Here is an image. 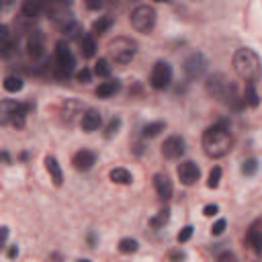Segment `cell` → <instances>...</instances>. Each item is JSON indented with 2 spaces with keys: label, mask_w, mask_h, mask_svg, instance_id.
<instances>
[{
  "label": "cell",
  "mask_w": 262,
  "mask_h": 262,
  "mask_svg": "<svg viewBox=\"0 0 262 262\" xmlns=\"http://www.w3.org/2000/svg\"><path fill=\"white\" fill-rule=\"evenodd\" d=\"M231 131L227 121H217L203 133V149L209 158H223L231 149Z\"/></svg>",
  "instance_id": "6da1fadb"
},
{
  "label": "cell",
  "mask_w": 262,
  "mask_h": 262,
  "mask_svg": "<svg viewBox=\"0 0 262 262\" xmlns=\"http://www.w3.org/2000/svg\"><path fill=\"white\" fill-rule=\"evenodd\" d=\"M233 70L242 80H246L248 84H254L260 76V57H258V53L250 47L237 49L233 53Z\"/></svg>",
  "instance_id": "7a4b0ae2"
},
{
  "label": "cell",
  "mask_w": 262,
  "mask_h": 262,
  "mask_svg": "<svg viewBox=\"0 0 262 262\" xmlns=\"http://www.w3.org/2000/svg\"><path fill=\"white\" fill-rule=\"evenodd\" d=\"M137 53V43L129 37H117L108 43V57L119 63V66H125L129 63Z\"/></svg>",
  "instance_id": "3957f363"
},
{
  "label": "cell",
  "mask_w": 262,
  "mask_h": 262,
  "mask_svg": "<svg viewBox=\"0 0 262 262\" xmlns=\"http://www.w3.org/2000/svg\"><path fill=\"white\" fill-rule=\"evenodd\" d=\"M29 108H31L29 104H23L16 100H0V125L23 127Z\"/></svg>",
  "instance_id": "277c9868"
},
{
  "label": "cell",
  "mask_w": 262,
  "mask_h": 262,
  "mask_svg": "<svg viewBox=\"0 0 262 262\" xmlns=\"http://www.w3.org/2000/svg\"><path fill=\"white\" fill-rule=\"evenodd\" d=\"M131 25L139 33H149L156 25V8L151 4H137L131 10Z\"/></svg>",
  "instance_id": "5b68a950"
},
{
  "label": "cell",
  "mask_w": 262,
  "mask_h": 262,
  "mask_svg": "<svg viewBox=\"0 0 262 262\" xmlns=\"http://www.w3.org/2000/svg\"><path fill=\"white\" fill-rule=\"evenodd\" d=\"M76 66V57L70 49V45L66 41H57L55 43V74L57 78H68L74 72Z\"/></svg>",
  "instance_id": "8992f818"
},
{
  "label": "cell",
  "mask_w": 262,
  "mask_h": 262,
  "mask_svg": "<svg viewBox=\"0 0 262 262\" xmlns=\"http://www.w3.org/2000/svg\"><path fill=\"white\" fill-rule=\"evenodd\" d=\"M207 66H209V61H207L205 53H201V51H192V53L184 59V63H182V72H184L186 80H199V78H203V74L207 72Z\"/></svg>",
  "instance_id": "52a82bcc"
},
{
  "label": "cell",
  "mask_w": 262,
  "mask_h": 262,
  "mask_svg": "<svg viewBox=\"0 0 262 262\" xmlns=\"http://www.w3.org/2000/svg\"><path fill=\"white\" fill-rule=\"evenodd\" d=\"M172 82V68L168 61H158L154 68H151V74H149V84L151 88L156 90H164L168 88Z\"/></svg>",
  "instance_id": "ba28073f"
},
{
  "label": "cell",
  "mask_w": 262,
  "mask_h": 262,
  "mask_svg": "<svg viewBox=\"0 0 262 262\" xmlns=\"http://www.w3.org/2000/svg\"><path fill=\"white\" fill-rule=\"evenodd\" d=\"M45 10H47L51 23H53L59 31H61L66 25H70L72 20H76L74 14H72V10H70L66 4H61V2H57V4H49V6H45Z\"/></svg>",
  "instance_id": "9c48e42d"
},
{
  "label": "cell",
  "mask_w": 262,
  "mask_h": 262,
  "mask_svg": "<svg viewBox=\"0 0 262 262\" xmlns=\"http://www.w3.org/2000/svg\"><path fill=\"white\" fill-rule=\"evenodd\" d=\"M27 51L31 59H41L45 55V35L43 31H31V35L27 37Z\"/></svg>",
  "instance_id": "30bf717a"
},
{
  "label": "cell",
  "mask_w": 262,
  "mask_h": 262,
  "mask_svg": "<svg viewBox=\"0 0 262 262\" xmlns=\"http://www.w3.org/2000/svg\"><path fill=\"white\" fill-rule=\"evenodd\" d=\"M176 174H178V180H180L182 184H186V186H192V184L199 180V176H201V170H199V166H196L194 162L186 160V162H182V164L178 166Z\"/></svg>",
  "instance_id": "8fae6325"
},
{
  "label": "cell",
  "mask_w": 262,
  "mask_h": 262,
  "mask_svg": "<svg viewBox=\"0 0 262 262\" xmlns=\"http://www.w3.org/2000/svg\"><path fill=\"white\" fill-rule=\"evenodd\" d=\"M162 154L168 160H178L184 154V139L180 135H170L162 145Z\"/></svg>",
  "instance_id": "7c38bea8"
},
{
  "label": "cell",
  "mask_w": 262,
  "mask_h": 262,
  "mask_svg": "<svg viewBox=\"0 0 262 262\" xmlns=\"http://www.w3.org/2000/svg\"><path fill=\"white\" fill-rule=\"evenodd\" d=\"M94 162H96V154L92 149H80V151H76V156L72 160L74 168L76 170H82V172L84 170H90L94 166Z\"/></svg>",
  "instance_id": "4fadbf2b"
},
{
  "label": "cell",
  "mask_w": 262,
  "mask_h": 262,
  "mask_svg": "<svg viewBox=\"0 0 262 262\" xmlns=\"http://www.w3.org/2000/svg\"><path fill=\"white\" fill-rule=\"evenodd\" d=\"M154 186H156V192L162 201H168L174 192V186H172V180L166 176V174H156L154 176Z\"/></svg>",
  "instance_id": "5bb4252c"
},
{
  "label": "cell",
  "mask_w": 262,
  "mask_h": 262,
  "mask_svg": "<svg viewBox=\"0 0 262 262\" xmlns=\"http://www.w3.org/2000/svg\"><path fill=\"white\" fill-rule=\"evenodd\" d=\"M78 115H82V104L78 100H66L61 106V121L66 125H74Z\"/></svg>",
  "instance_id": "9a60e30c"
},
{
  "label": "cell",
  "mask_w": 262,
  "mask_h": 262,
  "mask_svg": "<svg viewBox=\"0 0 262 262\" xmlns=\"http://www.w3.org/2000/svg\"><path fill=\"white\" fill-rule=\"evenodd\" d=\"M80 125L84 131H96L100 127V113L96 108H88L82 113V119H80Z\"/></svg>",
  "instance_id": "2e32d148"
},
{
  "label": "cell",
  "mask_w": 262,
  "mask_h": 262,
  "mask_svg": "<svg viewBox=\"0 0 262 262\" xmlns=\"http://www.w3.org/2000/svg\"><path fill=\"white\" fill-rule=\"evenodd\" d=\"M45 168H47V172H49L53 184H55V186H61V182H63V172H61V166L57 164V160H55L53 156H47V158H45Z\"/></svg>",
  "instance_id": "e0dca14e"
},
{
  "label": "cell",
  "mask_w": 262,
  "mask_h": 262,
  "mask_svg": "<svg viewBox=\"0 0 262 262\" xmlns=\"http://www.w3.org/2000/svg\"><path fill=\"white\" fill-rule=\"evenodd\" d=\"M119 90H121V82H119V80H106V82H102V84L96 88V96H98V98H111V96H115Z\"/></svg>",
  "instance_id": "ac0fdd59"
},
{
  "label": "cell",
  "mask_w": 262,
  "mask_h": 262,
  "mask_svg": "<svg viewBox=\"0 0 262 262\" xmlns=\"http://www.w3.org/2000/svg\"><path fill=\"white\" fill-rule=\"evenodd\" d=\"M80 53L86 59L94 57V53H96V41H94L92 35H82V39H80Z\"/></svg>",
  "instance_id": "d6986e66"
},
{
  "label": "cell",
  "mask_w": 262,
  "mask_h": 262,
  "mask_svg": "<svg viewBox=\"0 0 262 262\" xmlns=\"http://www.w3.org/2000/svg\"><path fill=\"white\" fill-rule=\"evenodd\" d=\"M20 10H23V14H25L27 18H35V16H39V14L45 10V4L35 2V0H27V2H23Z\"/></svg>",
  "instance_id": "ffe728a7"
},
{
  "label": "cell",
  "mask_w": 262,
  "mask_h": 262,
  "mask_svg": "<svg viewBox=\"0 0 262 262\" xmlns=\"http://www.w3.org/2000/svg\"><path fill=\"white\" fill-rule=\"evenodd\" d=\"M111 27H113V16H108V14H106V16H98V18L92 23V33H90V35H92V37H94V35H104Z\"/></svg>",
  "instance_id": "44dd1931"
},
{
  "label": "cell",
  "mask_w": 262,
  "mask_h": 262,
  "mask_svg": "<svg viewBox=\"0 0 262 262\" xmlns=\"http://www.w3.org/2000/svg\"><path fill=\"white\" fill-rule=\"evenodd\" d=\"M108 178H111L113 182H117V184H131V182H133L131 172L125 170V168H113L111 174H108Z\"/></svg>",
  "instance_id": "7402d4cb"
},
{
  "label": "cell",
  "mask_w": 262,
  "mask_h": 262,
  "mask_svg": "<svg viewBox=\"0 0 262 262\" xmlns=\"http://www.w3.org/2000/svg\"><path fill=\"white\" fill-rule=\"evenodd\" d=\"M246 239H248V244L252 246V250L254 252H260L262 248V235H260V229H258V221L250 227V231H248V235H246Z\"/></svg>",
  "instance_id": "603a6c76"
},
{
  "label": "cell",
  "mask_w": 262,
  "mask_h": 262,
  "mask_svg": "<svg viewBox=\"0 0 262 262\" xmlns=\"http://www.w3.org/2000/svg\"><path fill=\"white\" fill-rule=\"evenodd\" d=\"M2 86H4L6 92H20L25 84H23V80L18 76H6L4 82H2Z\"/></svg>",
  "instance_id": "cb8c5ba5"
},
{
  "label": "cell",
  "mask_w": 262,
  "mask_h": 262,
  "mask_svg": "<svg viewBox=\"0 0 262 262\" xmlns=\"http://www.w3.org/2000/svg\"><path fill=\"white\" fill-rule=\"evenodd\" d=\"M61 33L66 35V37H70V39H82V25L78 23V20H72L70 25H66L63 29H61Z\"/></svg>",
  "instance_id": "d4e9b609"
},
{
  "label": "cell",
  "mask_w": 262,
  "mask_h": 262,
  "mask_svg": "<svg viewBox=\"0 0 262 262\" xmlns=\"http://www.w3.org/2000/svg\"><path fill=\"white\" fill-rule=\"evenodd\" d=\"M168 221H170V209L166 207V209L158 211V215H156V217H151V219H149V225H151V227H164Z\"/></svg>",
  "instance_id": "484cf974"
},
{
  "label": "cell",
  "mask_w": 262,
  "mask_h": 262,
  "mask_svg": "<svg viewBox=\"0 0 262 262\" xmlns=\"http://www.w3.org/2000/svg\"><path fill=\"white\" fill-rule=\"evenodd\" d=\"M164 123L162 121H156V123H147L145 127H143V137H156V135H160V131H164Z\"/></svg>",
  "instance_id": "4316f807"
},
{
  "label": "cell",
  "mask_w": 262,
  "mask_h": 262,
  "mask_svg": "<svg viewBox=\"0 0 262 262\" xmlns=\"http://www.w3.org/2000/svg\"><path fill=\"white\" fill-rule=\"evenodd\" d=\"M119 129H121V119H119V117H113V119L106 123V127H104V137H106V139L115 137V135L119 133Z\"/></svg>",
  "instance_id": "83f0119b"
},
{
  "label": "cell",
  "mask_w": 262,
  "mask_h": 262,
  "mask_svg": "<svg viewBox=\"0 0 262 262\" xmlns=\"http://www.w3.org/2000/svg\"><path fill=\"white\" fill-rule=\"evenodd\" d=\"M258 172V160L256 158H248L242 162V174L244 176H254Z\"/></svg>",
  "instance_id": "f1b7e54d"
},
{
  "label": "cell",
  "mask_w": 262,
  "mask_h": 262,
  "mask_svg": "<svg viewBox=\"0 0 262 262\" xmlns=\"http://www.w3.org/2000/svg\"><path fill=\"white\" fill-rule=\"evenodd\" d=\"M137 248H139L137 239H131V237H123V239L119 242V250H121L123 254H133V252H137Z\"/></svg>",
  "instance_id": "f546056e"
},
{
  "label": "cell",
  "mask_w": 262,
  "mask_h": 262,
  "mask_svg": "<svg viewBox=\"0 0 262 262\" xmlns=\"http://www.w3.org/2000/svg\"><path fill=\"white\" fill-rule=\"evenodd\" d=\"M244 100L250 104V106H258V92H256V86L254 84H246V94H244Z\"/></svg>",
  "instance_id": "4dcf8cb0"
},
{
  "label": "cell",
  "mask_w": 262,
  "mask_h": 262,
  "mask_svg": "<svg viewBox=\"0 0 262 262\" xmlns=\"http://www.w3.org/2000/svg\"><path fill=\"white\" fill-rule=\"evenodd\" d=\"M14 51H16V41L8 39V41L0 43V57H2V59H8V57H12V53H14Z\"/></svg>",
  "instance_id": "1f68e13d"
},
{
  "label": "cell",
  "mask_w": 262,
  "mask_h": 262,
  "mask_svg": "<svg viewBox=\"0 0 262 262\" xmlns=\"http://www.w3.org/2000/svg\"><path fill=\"white\" fill-rule=\"evenodd\" d=\"M94 74L100 76V78H108L111 76V66L106 59H98L96 66H94Z\"/></svg>",
  "instance_id": "d6a6232c"
},
{
  "label": "cell",
  "mask_w": 262,
  "mask_h": 262,
  "mask_svg": "<svg viewBox=\"0 0 262 262\" xmlns=\"http://www.w3.org/2000/svg\"><path fill=\"white\" fill-rule=\"evenodd\" d=\"M219 180H221V168H219V166H215V168L209 172L207 186H209V188H217V186H219Z\"/></svg>",
  "instance_id": "836d02e7"
},
{
  "label": "cell",
  "mask_w": 262,
  "mask_h": 262,
  "mask_svg": "<svg viewBox=\"0 0 262 262\" xmlns=\"http://www.w3.org/2000/svg\"><path fill=\"white\" fill-rule=\"evenodd\" d=\"M192 229H194L192 225H186V227H182V229H180V233H178V237H176V239H178V244H184V242H188V239L192 237Z\"/></svg>",
  "instance_id": "e575fe53"
},
{
  "label": "cell",
  "mask_w": 262,
  "mask_h": 262,
  "mask_svg": "<svg viewBox=\"0 0 262 262\" xmlns=\"http://www.w3.org/2000/svg\"><path fill=\"white\" fill-rule=\"evenodd\" d=\"M90 78H92V72H90L88 68H82V70H78V72H76V80H78V82H82V84L90 82Z\"/></svg>",
  "instance_id": "d590c367"
},
{
  "label": "cell",
  "mask_w": 262,
  "mask_h": 262,
  "mask_svg": "<svg viewBox=\"0 0 262 262\" xmlns=\"http://www.w3.org/2000/svg\"><path fill=\"white\" fill-rule=\"evenodd\" d=\"M225 227H227V221H225V219H217V221L213 223V227H211V233H213V235H221V233L225 231Z\"/></svg>",
  "instance_id": "8d00e7d4"
},
{
  "label": "cell",
  "mask_w": 262,
  "mask_h": 262,
  "mask_svg": "<svg viewBox=\"0 0 262 262\" xmlns=\"http://www.w3.org/2000/svg\"><path fill=\"white\" fill-rule=\"evenodd\" d=\"M217 213H219V207H217V205H207V207L203 209V215H205V217H215Z\"/></svg>",
  "instance_id": "74e56055"
},
{
  "label": "cell",
  "mask_w": 262,
  "mask_h": 262,
  "mask_svg": "<svg viewBox=\"0 0 262 262\" xmlns=\"http://www.w3.org/2000/svg\"><path fill=\"white\" fill-rule=\"evenodd\" d=\"M217 262H237V260H235V256L231 252H221L217 256Z\"/></svg>",
  "instance_id": "f35d334b"
},
{
  "label": "cell",
  "mask_w": 262,
  "mask_h": 262,
  "mask_svg": "<svg viewBox=\"0 0 262 262\" xmlns=\"http://www.w3.org/2000/svg\"><path fill=\"white\" fill-rule=\"evenodd\" d=\"M170 260H172V262H184V260H186V254L180 252V250H178V252H172V254H170Z\"/></svg>",
  "instance_id": "ab89813d"
},
{
  "label": "cell",
  "mask_w": 262,
  "mask_h": 262,
  "mask_svg": "<svg viewBox=\"0 0 262 262\" xmlns=\"http://www.w3.org/2000/svg\"><path fill=\"white\" fill-rule=\"evenodd\" d=\"M6 239H8V227H6V225H2V227H0V250L4 248Z\"/></svg>",
  "instance_id": "60d3db41"
},
{
  "label": "cell",
  "mask_w": 262,
  "mask_h": 262,
  "mask_svg": "<svg viewBox=\"0 0 262 262\" xmlns=\"http://www.w3.org/2000/svg\"><path fill=\"white\" fill-rule=\"evenodd\" d=\"M10 39V33H8V27L6 25H0V43L8 41Z\"/></svg>",
  "instance_id": "b9f144b4"
},
{
  "label": "cell",
  "mask_w": 262,
  "mask_h": 262,
  "mask_svg": "<svg viewBox=\"0 0 262 262\" xmlns=\"http://www.w3.org/2000/svg\"><path fill=\"white\" fill-rule=\"evenodd\" d=\"M102 6V2H96V0H88L86 2V8H90V10H98Z\"/></svg>",
  "instance_id": "7bdbcfd3"
},
{
  "label": "cell",
  "mask_w": 262,
  "mask_h": 262,
  "mask_svg": "<svg viewBox=\"0 0 262 262\" xmlns=\"http://www.w3.org/2000/svg\"><path fill=\"white\" fill-rule=\"evenodd\" d=\"M16 256H18V246L14 244V246H10V248H8V258H10V260H14Z\"/></svg>",
  "instance_id": "ee69618b"
},
{
  "label": "cell",
  "mask_w": 262,
  "mask_h": 262,
  "mask_svg": "<svg viewBox=\"0 0 262 262\" xmlns=\"http://www.w3.org/2000/svg\"><path fill=\"white\" fill-rule=\"evenodd\" d=\"M10 160H12V158H10V154H8V151H4V149H0V162H2V164H10Z\"/></svg>",
  "instance_id": "f6af8a7d"
},
{
  "label": "cell",
  "mask_w": 262,
  "mask_h": 262,
  "mask_svg": "<svg viewBox=\"0 0 262 262\" xmlns=\"http://www.w3.org/2000/svg\"><path fill=\"white\" fill-rule=\"evenodd\" d=\"M76 262H90V260H86V258H80V260H76Z\"/></svg>",
  "instance_id": "bcb514c9"
}]
</instances>
